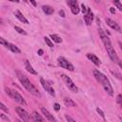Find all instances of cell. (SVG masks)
Returning a JSON list of instances; mask_svg holds the SVG:
<instances>
[{"instance_id":"cell-1","label":"cell","mask_w":122,"mask_h":122,"mask_svg":"<svg viewBox=\"0 0 122 122\" xmlns=\"http://www.w3.org/2000/svg\"><path fill=\"white\" fill-rule=\"evenodd\" d=\"M98 32H99L100 38H101V40H102V42H103V44H104V46H105V49H106V51H107L108 55L110 56V58H111L113 62H117V63H118L117 54H116V52H115V51H114V49H113V47H112V43H111L110 38L107 36V34H106L101 29L98 30Z\"/></svg>"},{"instance_id":"cell-2","label":"cell","mask_w":122,"mask_h":122,"mask_svg":"<svg viewBox=\"0 0 122 122\" xmlns=\"http://www.w3.org/2000/svg\"><path fill=\"white\" fill-rule=\"evenodd\" d=\"M93 75L95 77V79L102 85V87L104 88V90L107 92V93L110 95V96H112L113 95V89L109 81V79L107 78L106 75H104L101 71H97V70H94L93 71Z\"/></svg>"},{"instance_id":"cell-3","label":"cell","mask_w":122,"mask_h":122,"mask_svg":"<svg viewBox=\"0 0 122 122\" xmlns=\"http://www.w3.org/2000/svg\"><path fill=\"white\" fill-rule=\"evenodd\" d=\"M16 74H17V78L19 79L20 83L22 84V86L30 93H32L35 96H40V92H38V90L33 86V84L27 78V76L25 74H23L22 72H20L19 71H16Z\"/></svg>"},{"instance_id":"cell-4","label":"cell","mask_w":122,"mask_h":122,"mask_svg":"<svg viewBox=\"0 0 122 122\" xmlns=\"http://www.w3.org/2000/svg\"><path fill=\"white\" fill-rule=\"evenodd\" d=\"M5 91H6V93H7L11 99H13L14 101H16L17 103H19V104H21V105H23V106H26V105H27V102L25 101V99H24V98L21 96V94L18 93L16 91L11 90V89H10V88H6Z\"/></svg>"},{"instance_id":"cell-5","label":"cell","mask_w":122,"mask_h":122,"mask_svg":"<svg viewBox=\"0 0 122 122\" xmlns=\"http://www.w3.org/2000/svg\"><path fill=\"white\" fill-rule=\"evenodd\" d=\"M61 77H62L64 83L66 84L67 88H68L71 92H78V88L76 87V85L73 83V81H72L69 76H67L66 74H61Z\"/></svg>"},{"instance_id":"cell-6","label":"cell","mask_w":122,"mask_h":122,"mask_svg":"<svg viewBox=\"0 0 122 122\" xmlns=\"http://www.w3.org/2000/svg\"><path fill=\"white\" fill-rule=\"evenodd\" d=\"M57 62H58V65H59L61 68L66 69V70H69V71H74L73 65H72L71 62H69V61H68L65 57H63V56L58 57Z\"/></svg>"},{"instance_id":"cell-7","label":"cell","mask_w":122,"mask_h":122,"mask_svg":"<svg viewBox=\"0 0 122 122\" xmlns=\"http://www.w3.org/2000/svg\"><path fill=\"white\" fill-rule=\"evenodd\" d=\"M0 43L3 45V46H5L7 49H9L10 51H12V52H15V53H20V50L15 46V45H13V44H11V43H10V42H8V41H6L4 38H0Z\"/></svg>"},{"instance_id":"cell-8","label":"cell","mask_w":122,"mask_h":122,"mask_svg":"<svg viewBox=\"0 0 122 122\" xmlns=\"http://www.w3.org/2000/svg\"><path fill=\"white\" fill-rule=\"evenodd\" d=\"M15 111H16V112H17V114L19 115V117L23 120V121H30V113L27 112V111H25L23 108H20V107H17L16 109H15Z\"/></svg>"},{"instance_id":"cell-9","label":"cell","mask_w":122,"mask_h":122,"mask_svg":"<svg viewBox=\"0 0 122 122\" xmlns=\"http://www.w3.org/2000/svg\"><path fill=\"white\" fill-rule=\"evenodd\" d=\"M67 3H68V5L70 6L71 11L73 14H78V13H79L80 8H79V6H78L77 0H68Z\"/></svg>"},{"instance_id":"cell-10","label":"cell","mask_w":122,"mask_h":122,"mask_svg":"<svg viewBox=\"0 0 122 122\" xmlns=\"http://www.w3.org/2000/svg\"><path fill=\"white\" fill-rule=\"evenodd\" d=\"M40 82H41V85H42V87L44 88V90H46V92H49L51 95H52V96H54V95H55L54 90L51 88V84H48V82H47V81H45L43 77H41V78H40Z\"/></svg>"},{"instance_id":"cell-11","label":"cell","mask_w":122,"mask_h":122,"mask_svg":"<svg viewBox=\"0 0 122 122\" xmlns=\"http://www.w3.org/2000/svg\"><path fill=\"white\" fill-rule=\"evenodd\" d=\"M92 20H93V13H92V10L90 8H88L87 9V12L84 14V21H85L86 25L90 26L92 24Z\"/></svg>"},{"instance_id":"cell-12","label":"cell","mask_w":122,"mask_h":122,"mask_svg":"<svg viewBox=\"0 0 122 122\" xmlns=\"http://www.w3.org/2000/svg\"><path fill=\"white\" fill-rule=\"evenodd\" d=\"M106 23H107V25H108L109 27H111L112 30H116V31H118V32H122L121 28L119 27V25H118L115 21H113L112 19H111V18H106Z\"/></svg>"},{"instance_id":"cell-13","label":"cell","mask_w":122,"mask_h":122,"mask_svg":"<svg viewBox=\"0 0 122 122\" xmlns=\"http://www.w3.org/2000/svg\"><path fill=\"white\" fill-rule=\"evenodd\" d=\"M41 112H42V113L44 114L46 120H48V121H53V122L56 121V119L53 117V115H52L47 109H45V108H41Z\"/></svg>"},{"instance_id":"cell-14","label":"cell","mask_w":122,"mask_h":122,"mask_svg":"<svg viewBox=\"0 0 122 122\" xmlns=\"http://www.w3.org/2000/svg\"><path fill=\"white\" fill-rule=\"evenodd\" d=\"M87 57H88V59H90L94 65L100 66V64H101L100 59H99L95 54H93V53H87Z\"/></svg>"},{"instance_id":"cell-15","label":"cell","mask_w":122,"mask_h":122,"mask_svg":"<svg viewBox=\"0 0 122 122\" xmlns=\"http://www.w3.org/2000/svg\"><path fill=\"white\" fill-rule=\"evenodd\" d=\"M14 15H15V17L17 18V19H19L22 23H25V24H29V21L25 18V16L21 13V11H19L18 10H16L15 11H14Z\"/></svg>"},{"instance_id":"cell-16","label":"cell","mask_w":122,"mask_h":122,"mask_svg":"<svg viewBox=\"0 0 122 122\" xmlns=\"http://www.w3.org/2000/svg\"><path fill=\"white\" fill-rule=\"evenodd\" d=\"M25 69H26L30 73H31V74H37L36 71L32 68V66L30 65V63L29 62V60H25Z\"/></svg>"},{"instance_id":"cell-17","label":"cell","mask_w":122,"mask_h":122,"mask_svg":"<svg viewBox=\"0 0 122 122\" xmlns=\"http://www.w3.org/2000/svg\"><path fill=\"white\" fill-rule=\"evenodd\" d=\"M42 10H43V11H44L47 15H51V14H52V13L54 12L53 8H51V6H48V5H44V6L42 7Z\"/></svg>"},{"instance_id":"cell-18","label":"cell","mask_w":122,"mask_h":122,"mask_svg":"<svg viewBox=\"0 0 122 122\" xmlns=\"http://www.w3.org/2000/svg\"><path fill=\"white\" fill-rule=\"evenodd\" d=\"M64 104L67 106V107H75L76 106V103L71 99V98H68V97H65L64 98Z\"/></svg>"},{"instance_id":"cell-19","label":"cell","mask_w":122,"mask_h":122,"mask_svg":"<svg viewBox=\"0 0 122 122\" xmlns=\"http://www.w3.org/2000/svg\"><path fill=\"white\" fill-rule=\"evenodd\" d=\"M32 119L34 121H44L45 120V118H43L40 114H38L37 112H33V113H32Z\"/></svg>"},{"instance_id":"cell-20","label":"cell","mask_w":122,"mask_h":122,"mask_svg":"<svg viewBox=\"0 0 122 122\" xmlns=\"http://www.w3.org/2000/svg\"><path fill=\"white\" fill-rule=\"evenodd\" d=\"M51 38L55 43H61L62 42V38L57 34H51Z\"/></svg>"},{"instance_id":"cell-21","label":"cell","mask_w":122,"mask_h":122,"mask_svg":"<svg viewBox=\"0 0 122 122\" xmlns=\"http://www.w3.org/2000/svg\"><path fill=\"white\" fill-rule=\"evenodd\" d=\"M112 3L114 4V6H115L119 10H122V3H121L119 0H112Z\"/></svg>"},{"instance_id":"cell-22","label":"cell","mask_w":122,"mask_h":122,"mask_svg":"<svg viewBox=\"0 0 122 122\" xmlns=\"http://www.w3.org/2000/svg\"><path fill=\"white\" fill-rule=\"evenodd\" d=\"M14 30L18 32V33H20V34H23V35H27V32L23 30V29H21L20 27H18V26H14Z\"/></svg>"},{"instance_id":"cell-23","label":"cell","mask_w":122,"mask_h":122,"mask_svg":"<svg viewBox=\"0 0 122 122\" xmlns=\"http://www.w3.org/2000/svg\"><path fill=\"white\" fill-rule=\"evenodd\" d=\"M44 40H45V42H46V44L50 47V48H52L53 47V43L51 41V39L49 38V37H47V36H45L44 37Z\"/></svg>"},{"instance_id":"cell-24","label":"cell","mask_w":122,"mask_h":122,"mask_svg":"<svg viewBox=\"0 0 122 122\" xmlns=\"http://www.w3.org/2000/svg\"><path fill=\"white\" fill-rule=\"evenodd\" d=\"M116 101H117V103L119 104V106H120V108L122 110V94H118L116 96Z\"/></svg>"},{"instance_id":"cell-25","label":"cell","mask_w":122,"mask_h":122,"mask_svg":"<svg viewBox=\"0 0 122 122\" xmlns=\"http://www.w3.org/2000/svg\"><path fill=\"white\" fill-rule=\"evenodd\" d=\"M96 112H98V113H99V114L102 116V118H103V119H105V114H104V112H103V111H102L100 108H96Z\"/></svg>"},{"instance_id":"cell-26","label":"cell","mask_w":122,"mask_h":122,"mask_svg":"<svg viewBox=\"0 0 122 122\" xmlns=\"http://www.w3.org/2000/svg\"><path fill=\"white\" fill-rule=\"evenodd\" d=\"M0 118L3 119V120H5L6 122H10V119H9L5 114H3V113H0Z\"/></svg>"},{"instance_id":"cell-27","label":"cell","mask_w":122,"mask_h":122,"mask_svg":"<svg viewBox=\"0 0 122 122\" xmlns=\"http://www.w3.org/2000/svg\"><path fill=\"white\" fill-rule=\"evenodd\" d=\"M81 8H82V12H83V14H85V13L87 12V9H88V8H86V6H85L84 4H81Z\"/></svg>"},{"instance_id":"cell-28","label":"cell","mask_w":122,"mask_h":122,"mask_svg":"<svg viewBox=\"0 0 122 122\" xmlns=\"http://www.w3.org/2000/svg\"><path fill=\"white\" fill-rule=\"evenodd\" d=\"M0 108H1V110L5 111V112H8V111H9V110H8V108H7L3 103H1V104H0Z\"/></svg>"},{"instance_id":"cell-29","label":"cell","mask_w":122,"mask_h":122,"mask_svg":"<svg viewBox=\"0 0 122 122\" xmlns=\"http://www.w3.org/2000/svg\"><path fill=\"white\" fill-rule=\"evenodd\" d=\"M66 120H67V121H71V122H74V121H75V119L71 118V117L69 116V115H66Z\"/></svg>"},{"instance_id":"cell-30","label":"cell","mask_w":122,"mask_h":122,"mask_svg":"<svg viewBox=\"0 0 122 122\" xmlns=\"http://www.w3.org/2000/svg\"><path fill=\"white\" fill-rule=\"evenodd\" d=\"M53 107H54V110H55V111H59V109H60V105H59L58 103H55V104L53 105Z\"/></svg>"},{"instance_id":"cell-31","label":"cell","mask_w":122,"mask_h":122,"mask_svg":"<svg viewBox=\"0 0 122 122\" xmlns=\"http://www.w3.org/2000/svg\"><path fill=\"white\" fill-rule=\"evenodd\" d=\"M59 14H60V16L65 17V13H64V11H63V10H60V11H59Z\"/></svg>"},{"instance_id":"cell-32","label":"cell","mask_w":122,"mask_h":122,"mask_svg":"<svg viewBox=\"0 0 122 122\" xmlns=\"http://www.w3.org/2000/svg\"><path fill=\"white\" fill-rule=\"evenodd\" d=\"M110 11H111L112 13H115V10H114L113 8H111V9H110Z\"/></svg>"},{"instance_id":"cell-33","label":"cell","mask_w":122,"mask_h":122,"mask_svg":"<svg viewBox=\"0 0 122 122\" xmlns=\"http://www.w3.org/2000/svg\"><path fill=\"white\" fill-rule=\"evenodd\" d=\"M30 3H31V4H32V5H33V6H34V7H35V6H36V2H35V1H34V0H30Z\"/></svg>"},{"instance_id":"cell-34","label":"cell","mask_w":122,"mask_h":122,"mask_svg":"<svg viewBox=\"0 0 122 122\" xmlns=\"http://www.w3.org/2000/svg\"><path fill=\"white\" fill-rule=\"evenodd\" d=\"M37 53H38L39 55H42V54H43V51H42V50H39V51H37Z\"/></svg>"},{"instance_id":"cell-35","label":"cell","mask_w":122,"mask_h":122,"mask_svg":"<svg viewBox=\"0 0 122 122\" xmlns=\"http://www.w3.org/2000/svg\"><path fill=\"white\" fill-rule=\"evenodd\" d=\"M118 65H119V67L122 69V61H119V60H118Z\"/></svg>"},{"instance_id":"cell-36","label":"cell","mask_w":122,"mask_h":122,"mask_svg":"<svg viewBox=\"0 0 122 122\" xmlns=\"http://www.w3.org/2000/svg\"><path fill=\"white\" fill-rule=\"evenodd\" d=\"M8 1H10V2H15V3H18L19 0H8Z\"/></svg>"},{"instance_id":"cell-37","label":"cell","mask_w":122,"mask_h":122,"mask_svg":"<svg viewBox=\"0 0 122 122\" xmlns=\"http://www.w3.org/2000/svg\"><path fill=\"white\" fill-rule=\"evenodd\" d=\"M119 46H120V49H121V50H122V44H121V43H120V42H119Z\"/></svg>"},{"instance_id":"cell-38","label":"cell","mask_w":122,"mask_h":122,"mask_svg":"<svg viewBox=\"0 0 122 122\" xmlns=\"http://www.w3.org/2000/svg\"><path fill=\"white\" fill-rule=\"evenodd\" d=\"M23 1H25V2H27V0H23Z\"/></svg>"}]
</instances>
